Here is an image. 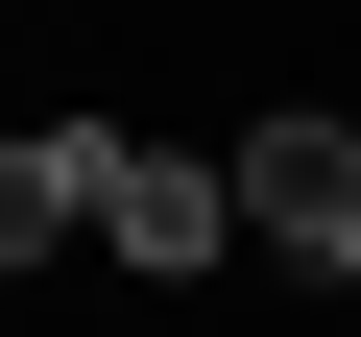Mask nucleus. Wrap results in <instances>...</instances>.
I'll return each mask as SVG.
<instances>
[{
  "label": "nucleus",
  "mask_w": 361,
  "mask_h": 337,
  "mask_svg": "<svg viewBox=\"0 0 361 337\" xmlns=\"http://www.w3.org/2000/svg\"><path fill=\"white\" fill-rule=\"evenodd\" d=\"M97 217H121V145H97V121H49L25 168H0V265H49V241H97Z\"/></svg>",
  "instance_id": "nucleus-3"
},
{
  "label": "nucleus",
  "mask_w": 361,
  "mask_h": 337,
  "mask_svg": "<svg viewBox=\"0 0 361 337\" xmlns=\"http://www.w3.org/2000/svg\"><path fill=\"white\" fill-rule=\"evenodd\" d=\"M337 289H361V241H337Z\"/></svg>",
  "instance_id": "nucleus-4"
},
{
  "label": "nucleus",
  "mask_w": 361,
  "mask_h": 337,
  "mask_svg": "<svg viewBox=\"0 0 361 337\" xmlns=\"http://www.w3.org/2000/svg\"><path fill=\"white\" fill-rule=\"evenodd\" d=\"M121 265H169V289H193L217 241H241V168H169V145H121V217H97Z\"/></svg>",
  "instance_id": "nucleus-2"
},
{
  "label": "nucleus",
  "mask_w": 361,
  "mask_h": 337,
  "mask_svg": "<svg viewBox=\"0 0 361 337\" xmlns=\"http://www.w3.org/2000/svg\"><path fill=\"white\" fill-rule=\"evenodd\" d=\"M241 241H289V265L361 241V121H265V145H241Z\"/></svg>",
  "instance_id": "nucleus-1"
}]
</instances>
